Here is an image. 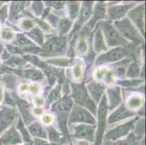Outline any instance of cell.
Instances as JSON below:
<instances>
[{"label": "cell", "mask_w": 146, "mask_h": 145, "mask_svg": "<svg viewBox=\"0 0 146 145\" xmlns=\"http://www.w3.org/2000/svg\"><path fill=\"white\" fill-rule=\"evenodd\" d=\"M72 94L71 97L74 99L77 105L85 109H88L94 115L97 113L95 103L89 95L87 88L83 83H71Z\"/></svg>", "instance_id": "6da1fadb"}, {"label": "cell", "mask_w": 146, "mask_h": 145, "mask_svg": "<svg viewBox=\"0 0 146 145\" xmlns=\"http://www.w3.org/2000/svg\"><path fill=\"white\" fill-rule=\"evenodd\" d=\"M97 27L100 29L109 46H121L128 44V41L119 34L111 21H100L98 23Z\"/></svg>", "instance_id": "7a4b0ae2"}, {"label": "cell", "mask_w": 146, "mask_h": 145, "mask_svg": "<svg viewBox=\"0 0 146 145\" xmlns=\"http://www.w3.org/2000/svg\"><path fill=\"white\" fill-rule=\"evenodd\" d=\"M68 38L66 36L52 37L43 44L39 50V54L42 57H53L64 54L67 50Z\"/></svg>", "instance_id": "3957f363"}, {"label": "cell", "mask_w": 146, "mask_h": 145, "mask_svg": "<svg viewBox=\"0 0 146 145\" xmlns=\"http://www.w3.org/2000/svg\"><path fill=\"white\" fill-rule=\"evenodd\" d=\"M114 27L124 38L138 43H143V37L128 18H124L114 22Z\"/></svg>", "instance_id": "277c9868"}, {"label": "cell", "mask_w": 146, "mask_h": 145, "mask_svg": "<svg viewBox=\"0 0 146 145\" xmlns=\"http://www.w3.org/2000/svg\"><path fill=\"white\" fill-rule=\"evenodd\" d=\"M133 50H135V48L132 46H130L129 48L125 47V46H118L98 57L95 63L96 65H101V64L107 63V62L119 61L120 60L128 56L129 54H132L131 51H133Z\"/></svg>", "instance_id": "5b68a950"}, {"label": "cell", "mask_w": 146, "mask_h": 145, "mask_svg": "<svg viewBox=\"0 0 146 145\" xmlns=\"http://www.w3.org/2000/svg\"><path fill=\"white\" fill-rule=\"evenodd\" d=\"M74 123H84L90 125H95L96 121L87 109L79 105H74L68 118V125Z\"/></svg>", "instance_id": "8992f818"}, {"label": "cell", "mask_w": 146, "mask_h": 145, "mask_svg": "<svg viewBox=\"0 0 146 145\" xmlns=\"http://www.w3.org/2000/svg\"><path fill=\"white\" fill-rule=\"evenodd\" d=\"M108 109V106L107 97L106 95H103L101 101L100 102L99 107H98V128L95 145L100 144L102 136H103L105 126H106L105 124H106V115H107Z\"/></svg>", "instance_id": "52a82bcc"}, {"label": "cell", "mask_w": 146, "mask_h": 145, "mask_svg": "<svg viewBox=\"0 0 146 145\" xmlns=\"http://www.w3.org/2000/svg\"><path fill=\"white\" fill-rule=\"evenodd\" d=\"M137 120L138 117H136L134 119L130 120L123 124L116 126L106 134V138L108 140L115 141L122 136H124L133 128L134 124Z\"/></svg>", "instance_id": "ba28073f"}, {"label": "cell", "mask_w": 146, "mask_h": 145, "mask_svg": "<svg viewBox=\"0 0 146 145\" xmlns=\"http://www.w3.org/2000/svg\"><path fill=\"white\" fill-rule=\"evenodd\" d=\"M17 116L18 113L15 107L5 106L0 110V134L13 125Z\"/></svg>", "instance_id": "9c48e42d"}, {"label": "cell", "mask_w": 146, "mask_h": 145, "mask_svg": "<svg viewBox=\"0 0 146 145\" xmlns=\"http://www.w3.org/2000/svg\"><path fill=\"white\" fill-rule=\"evenodd\" d=\"M145 5L144 4H141L137 7L134 8L133 10L129 13L128 19L133 23L134 26L137 27L138 30H140L141 34L144 35L145 30Z\"/></svg>", "instance_id": "30bf717a"}, {"label": "cell", "mask_w": 146, "mask_h": 145, "mask_svg": "<svg viewBox=\"0 0 146 145\" xmlns=\"http://www.w3.org/2000/svg\"><path fill=\"white\" fill-rule=\"evenodd\" d=\"M74 138L81 139H86L90 142H93L94 134L95 131V125L79 124L73 126Z\"/></svg>", "instance_id": "8fae6325"}, {"label": "cell", "mask_w": 146, "mask_h": 145, "mask_svg": "<svg viewBox=\"0 0 146 145\" xmlns=\"http://www.w3.org/2000/svg\"><path fill=\"white\" fill-rule=\"evenodd\" d=\"M90 30L87 29V28H84L80 32V36L78 37L77 41H76L74 38V42H75V46H74V52L77 55H85L88 51L89 47V34Z\"/></svg>", "instance_id": "7c38bea8"}, {"label": "cell", "mask_w": 146, "mask_h": 145, "mask_svg": "<svg viewBox=\"0 0 146 145\" xmlns=\"http://www.w3.org/2000/svg\"><path fill=\"white\" fill-rule=\"evenodd\" d=\"M135 5V3H129L111 6L108 11L110 20L116 21L121 20Z\"/></svg>", "instance_id": "4fadbf2b"}, {"label": "cell", "mask_w": 146, "mask_h": 145, "mask_svg": "<svg viewBox=\"0 0 146 145\" xmlns=\"http://www.w3.org/2000/svg\"><path fill=\"white\" fill-rule=\"evenodd\" d=\"M21 142H22V139L20 134L15 128V124H13V126L8 130H7L0 138V144H16Z\"/></svg>", "instance_id": "5bb4252c"}, {"label": "cell", "mask_w": 146, "mask_h": 145, "mask_svg": "<svg viewBox=\"0 0 146 145\" xmlns=\"http://www.w3.org/2000/svg\"><path fill=\"white\" fill-rule=\"evenodd\" d=\"M92 6H93V2H84L82 4L81 10H79L80 13L79 18L74 26V30L72 32L73 34L74 31H76L86 21H88L92 13Z\"/></svg>", "instance_id": "9a60e30c"}, {"label": "cell", "mask_w": 146, "mask_h": 145, "mask_svg": "<svg viewBox=\"0 0 146 145\" xmlns=\"http://www.w3.org/2000/svg\"><path fill=\"white\" fill-rule=\"evenodd\" d=\"M133 115H135V113L133 111H131L127 109V107L124 105H121L111 113L108 119V123L109 125L113 124L122 120H124L125 118H130Z\"/></svg>", "instance_id": "2e32d148"}, {"label": "cell", "mask_w": 146, "mask_h": 145, "mask_svg": "<svg viewBox=\"0 0 146 145\" xmlns=\"http://www.w3.org/2000/svg\"><path fill=\"white\" fill-rule=\"evenodd\" d=\"M87 90L88 91L89 95L91 96L92 99H93L96 103H98L103 96L105 91V86L103 84L95 81H91L87 85Z\"/></svg>", "instance_id": "e0dca14e"}, {"label": "cell", "mask_w": 146, "mask_h": 145, "mask_svg": "<svg viewBox=\"0 0 146 145\" xmlns=\"http://www.w3.org/2000/svg\"><path fill=\"white\" fill-rule=\"evenodd\" d=\"M106 17V5L105 2H99L96 4L94 10L93 18L87 24L85 28L91 30L96 22L100 20L104 19Z\"/></svg>", "instance_id": "ac0fdd59"}, {"label": "cell", "mask_w": 146, "mask_h": 145, "mask_svg": "<svg viewBox=\"0 0 146 145\" xmlns=\"http://www.w3.org/2000/svg\"><path fill=\"white\" fill-rule=\"evenodd\" d=\"M73 106V100L70 97H64L62 100L58 101L52 106V110L56 113L58 116L68 115V112Z\"/></svg>", "instance_id": "d6986e66"}, {"label": "cell", "mask_w": 146, "mask_h": 145, "mask_svg": "<svg viewBox=\"0 0 146 145\" xmlns=\"http://www.w3.org/2000/svg\"><path fill=\"white\" fill-rule=\"evenodd\" d=\"M108 100H109V109L112 110L113 109L116 108L119 106L121 102V89L118 86L114 88L108 89L107 91Z\"/></svg>", "instance_id": "ffe728a7"}, {"label": "cell", "mask_w": 146, "mask_h": 145, "mask_svg": "<svg viewBox=\"0 0 146 145\" xmlns=\"http://www.w3.org/2000/svg\"><path fill=\"white\" fill-rule=\"evenodd\" d=\"M93 47L94 50L96 53H100L103 51H106L108 50V46L106 42L105 41L104 36L100 29L96 28L95 34H94Z\"/></svg>", "instance_id": "44dd1931"}, {"label": "cell", "mask_w": 146, "mask_h": 145, "mask_svg": "<svg viewBox=\"0 0 146 145\" xmlns=\"http://www.w3.org/2000/svg\"><path fill=\"white\" fill-rule=\"evenodd\" d=\"M29 5V2H13L10 4V20L15 21L22 15V13L24 12V8L26 5Z\"/></svg>", "instance_id": "7402d4cb"}, {"label": "cell", "mask_w": 146, "mask_h": 145, "mask_svg": "<svg viewBox=\"0 0 146 145\" xmlns=\"http://www.w3.org/2000/svg\"><path fill=\"white\" fill-rule=\"evenodd\" d=\"M144 101L143 96L138 95V94L130 95L126 100V105H127V107H128L127 109L131 111L137 110L143 107Z\"/></svg>", "instance_id": "603a6c76"}, {"label": "cell", "mask_w": 146, "mask_h": 145, "mask_svg": "<svg viewBox=\"0 0 146 145\" xmlns=\"http://www.w3.org/2000/svg\"><path fill=\"white\" fill-rule=\"evenodd\" d=\"M22 75L26 78H29L35 81H42L44 78L43 73L36 68H26L22 70Z\"/></svg>", "instance_id": "cb8c5ba5"}, {"label": "cell", "mask_w": 146, "mask_h": 145, "mask_svg": "<svg viewBox=\"0 0 146 145\" xmlns=\"http://www.w3.org/2000/svg\"><path fill=\"white\" fill-rule=\"evenodd\" d=\"M29 130L31 134L34 136L42 138V139L47 138V133L39 122H34L31 123L29 126Z\"/></svg>", "instance_id": "d4e9b609"}, {"label": "cell", "mask_w": 146, "mask_h": 145, "mask_svg": "<svg viewBox=\"0 0 146 145\" xmlns=\"http://www.w3.org/2000/svg\"><path fill=\"white\" fill-rule=\"evenodd\" d=\"M84 73V64L82 60L76 59L73 62L72 75L76 81L81 80Z\"/></svg>", "instance_id": "484cf974"}, {"label": "cell", "mask_w": 146, "mask_h": 145, "mask_svg": "<svg viewBox=\"0 0 146 145\" xmlns=\"http://www.w3.org/2000/svg\"><path fill=\"white\" fill-rule=\"evenodd\" d=\"M28 36L39 45H43L44 41V37L43 32L39 28H34L31 30H29V33H26Z\"/></svg>", "instance_id": "4316f807"}, {"label": "cell", "mask_w": 146, "mask_h": 145, "mask_svg": "<svg viewBox=\"0 0 146 145\" xmlns=\"http://www.w3.org/2000/svg\"><path fill=\"white\" fill-rule=\"evenodd\" d=\"M58 25L60 35L63 36V35L67 34L71 29L72 26V21L69 18H62L59 21Z\"/></svg>", "instance_id": "83f0119b"}, {"label": "cell", "mask_w": 146, "mask_h": 145, "mask_svg": "<svg viewBox=\"0 0 146 145\" xmlns=\"http://www.w3.org/2000/svg\"><path fill=\"white\" fill-rule=\"evenodd\" d=\"M68 15L69 19H76L79 15V10H80V3L78 2H68Z\"/></svg>", "instance_id": "f1b7e54d"}, {"label": "cell", "mask_w": 146, "mask_h": 145, "mask_svg": "<svg viewBox=\"0 0 146 145\" xmlns=\"http://www.w3.org/2000/svg\"><path fill=\"white\" fill-rule=\"evenodd\" d=\"M61 97V85L58 84L53 88L50 91V94L47 98V102L48 104H52L53 102H57L59 101Z\"/></svg>", "instance_id": "f546056e"}, {"label": "cell", "mask_w": 146, "mask_h": 145, "mask_svg": "<svg viewBox=\"0 0 146 145\" xmlns=\"http://www.w3.org/2000/svg\"><path fill=\"white\" fill-rule=\"evenodd\" d=\"M110 73H111L110 69L107 66H100V67L97 68L96 70L94 71V78L98 81H104L106 77Z\"/></svg>", "instance_id": "4dcf8cb0"}, {"label": "cell", "mask_w": 146, "mask_h": 145, "mask_svg": "<svg viewBox=\"0 0 146 145\" xmlns=\"http://www.w3.org/2000/svg\"><path fill=\"white\" fill-rule=\"evenodd\" d=\"M16 43L18 44V45H19L21 46V48H27L31 47V46H36L35 44L29 38H27L26 36L23 35L21 34H18L16 35Z\"/></svg>", "instance_id": "1f68e13d"}, {"label": "cell", "mask_w": 146, "mask_h": 145, "mask_svg": "<svg viewBox=\"0 0 146 145\" xmlns=\"http://www.w3.org/2000/svg\"><path fill=\"white\" fill-rule=\"evenodd\" d=\"M15 34L9 27H5L0 30V38L4 42H10L14 39Z\"/></svg>", "instance_id": "d6a6232c"}, {"label": "cell", "mask_w": 146, "mask_h": 145, "mask_svg": "<svg viewBox=\"0 0 146 145\" xmlns=\"http://www.w3.org/2000/svg\"><path fill=\"white\" fill-rule=\"evenodd\" d=\"M139 144V141L138 137L135 135L134 133H131L129 135L127 136V139H123V140L118 141L116 142L115 145H138Z\"/></svg>", "instance_id": "836d02e7"}, {"label": "cell", "mask_w": 146, "mask_h": 145, "mask_svg": "<svg viewBox=\"0 0 146 145\" xmlns=\"http://www.w3.org/2000/svg\"><path fill=\"white\" fill-rule=\"evenodd\" d=\"M126 75L127 77L132 78V79L139 76V75H140V66H139V64L137 62L131 64L127 71L126 72Z\"/></svg>", "instance_id": "e575fe53"}, {"label": "cell", "mask_w": 146, "mask_h": 145, "mask_svg": "<svg viewBox=\"0 0 146 145\" xmlns=\"http://www.w3.org/2000/svg\"><path fill=\"white\" fill-rule=\"evenodd\" d=\"M16 128L21 131V134H22V136H23V139L24 140L25 142L26 143H29V142H31V138H30V136H29V132L28 131L26 130V128H25L24 125L23 123L22 120L21 118L18 119V123H16Z\"/></svg>", "instance_id": "d590c367"}, {"label": "cell", "mask_w": 146, "mask_h": 145, "mask_svg": "<svg viewBox=\"0 0 146 145\" xmlns=\"http://www.w3.org/2000/svg\"><path fill=\"white\" fill-rule=\"evenodd\" d=\"M34 21L39 25V28H40L43 31L46 32V33H50V32H52L53 30L52 27L50 26V24H49L47 21H44L43 18H36L34 19Z\"/></svg>", "instance_id": "8d00e7d4"}, {"label": "cell", "mask_w": 146, "mask_h": 145, "mask_svg": "<svg viewBox=\"0 0 146 145\" xmlns=\"http://www.w3.org/2000/svg\"><path fill=\"white\" fill-rule=\"evenodd\" d=\"M47 62L58 67H66L70 64L71 60L67 58H57V59L48 60H47Z\"/></svg>", "instance_id": "74e56055"}, {"label": "cell", "mask_w": 146, "mask_h": 145, "mask_svg": "<svg viewBox=\"0 0 146 145\" xmlns=\"http://www.w3.org/2000/svg\"><path fill=\"white\" fill-rule=\"evenodd\" d=\"M21 28L24 31H29L34 28V21L29 18H24L21 22Z\"/></svg>", "instance_id": "f35d334b"}, {"label": "cell", "mask_w": 146, "mask_h": 145, "mask_svg": "<svg viewBox=\"0 0 146 145\" xmlns=\"http://www.w3.org/2000/svg\"><path fill=\"white\" fill-rule=\"evenodd\" d=\"M25 63V60L21 59L18 56H13L12 58H10L9 60H7L6 65H8L13 67H20L21 66H23Z\"/></svg>", "instance_id": "ab89813d"}, {"label": "cell", "mask_w": 146, "mask_h": 145, "mask_svg": "<svg viewBox=\"0 0 146 145\" xmlns=\"http://www.w3.org/2000/svg\"><path fill=\"white\" fill-rule=\"evenodd\" d=\"M31 8L36 15L40 16L44 11V5L42 2H33Z\"/></svg>", "instance_id": "60d3db41"}, {"label": "cell", "mask_w": 146, "mask_h": 145, "mask_svg": "<svg viewBox=\"0 0 146 145\" xmlns=\"http://www.w3.org/2000/svg\"><path fill=\"white\" fill-rule=\"evenodd\" d=\"M143 80H136V79H131V80H124L123 81H120L119 83L120 85L124 86H128V87H132V86H136L140 85V83H143Z\"/></svg>", "instance_id": "b9f144b4"}, {"label": "cell", "mask_w": 146, "mask_h": 145, "mask_svg": "<svg viewBox=\"0 0 146 145\" xmlns=\"http://www.w3.org/2000/svg\"><path fill=\"white\" fill-rule=\"evenodd\" d=\"M49 136L51 142H58L60 140V135L58 131L53 128H49Z\"/></svg>", "instance_id": "7bdbcfd3"}, {"label": "cell", "mask_w": 146, "mask_h": 145, "mask_svg": "<svg viewBox=\"0 0 146 145\" xmlns=\"http://www.w3.org/2000/svg\"><path fill=\"white\" fill-rule=\"evenodd\" d=\"M5 80V83L10 89H14L15 83V78L11 75H5L3 78Z\"/></svg>", "instance_id": "ee69618b"}, {"label": "cell", "mask_w": 146, "mask_h": 145, "mask_svg": "<svg viewBox=\"0 0 146 145\" xmlns=\"http://www.w3.org/2000/svg\"><path fill=\"white\" fill-rule=\"evenodd\" d=\"M47 21H48V23L50 24L52 27H55L58 25V22H59V19L57 16H55L54 14H48L47 16Z\"/></svg>", "instance_id": "f6af8a7d"}, {"label": "cell", "mask_w": 146, "mask_h": 145, "mask_svg": "<svg viewBox=\"0 0 146 145\" xmlns=\"http://www.w3.org/2000/svg\"><path fill=\"white\" fill-rule=\"evenodd\" d=\"M54 121V118L50 114H45L42 116V122L45 126H50Z\"/></svg>", "instance_id": "bcb514c9"}, {"label": "cell", "mask_w": 146, "mask_h": 145, "mask_svg": "<svg viewBox=\"0 0 146 145\" xmlns=\"http://www.w3.org/2000/svg\"><path fill=\"white\" fill-rule=\"evenodd\" d=\"M7 5H5L0 7V21L2 23H5V19L7 17Z\"/></svg>", "instance_id": "7dc6e473"}, {"label": "cell", "mask_w": 146, "mask_h": 145, "mask_svg": "<svg viewBox=\"0 0 146 145\" xmlns=\"http://www.w3.org/2000/svg\"><path fill=\"white\" fill-rule=\"evenodd\" d=\"M46 5L51 7L55 8L56 10H60L64 7L65 2H45Z\"/></svg>", "instance_id": "c3c4849f"}, {"label": "cell", "mask_w": 146, "mask_h": 145, "mask_svg": "<svg viewBox=\"0 0 146 145\" xmlns=\"http://www.w3.org/2000/svg\"><path fill=\"white\" fill-rule=\"evenodd\" d=\"M34 104L37 107H41L44 105V99L42 96H36L34 99Z\"/></svg>", "instance_id": "681fc988"}, {"label": "cell", "mask_w": 146, "mask_h": 145, "mask_svg": "<svg viewBox=\"0 0 146 145\" xmlns=\"http://www.w3.org/2000/svg\"><path fill=\"white\" fill-rule=\"evenodd\" d=\"M40 85L39 83H32V84L29 86V89L34 94H36L40 91Z\"/></svg>", "instance_id": "f907efd6"}, {"label": "cell", "mask_w": 146, "mask_h": 145, "mask_svg": "<svg viewBox=\"0 0 146 145\" xmlns=\"http://www.w3.org/2000/svg\"><path fill=\"white\" fill-rule=\"evenodd\" d=\"M29 90V86L27 83H22L18 88V91L21 93H24Z\"/></svg>", "instance_id": "816d5d0a"}, {"label": "cell", "mask_w": 146, "mask_h": 145, "mask_svg": "<svg viewBox=\"0 0 146 145\" xmlns=\"http://www.w3.org/2000/svg\"><path fill=\"white\" fill-rule=\"evenodd\" d=\"M33 113L36 116H41L43 115V110L41 107H35L33 109Z\"/></svg>", "instance_id": "f5cc1de1"}, {"label": "cell", "mask_w": 146, "mask_h": 145, "mask_svg": "<svg viewBox=\"0 0 146 145\" xmlns=\"http://www.w3.org/2000/svg\"><path fill=\"white\" fill-rule=\"evenodd\" d=\"M32 145H50V144L42 139H34Z\"/></svg>", "instance_id": "db71d44e"}, {"label": "cell", "mask_w": 146, "mask_h": 145, "mask_svg": "<svg viewBox=\"0 0 146 145\" xmlns=\"http://www.w3.org/2000/svg\"><path fill=\"white\" fill-rule=\"evenodd\" d=\"M5 99V89L3 85L0 83V104Z\"/></svg>", "instance_id": "11a10c76"}, {"label": "cell", "mask_w": 146, "mask_h": 145, "mask_svg": "<svg viewBox=\"0 0 146 145\" xmlns=\"http://www.w3.org/2000/svg\"><path fill=\"white\" fill-rule=\"evenodd\" d=\"M2 52V48L0 46V54H1V52Z\"/></svg>", "instance_id": "9f6ffc18"}, {"label": "cell", "mask_w": 146, "mask_h": 145, "mask_svg": "<svg viewBox=\"0 0 146 145\" xmlns=\"http://www.w3.org/2000/svg\"><path fill=\"white\" fill-rule=\"evenodd\" d=\"M2 3H3V2H0V7L2 6Z\"/></svg>", "instance_id": "6f0895ef"}]
</instances>
